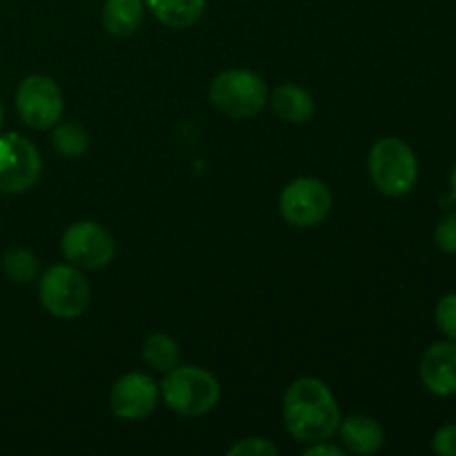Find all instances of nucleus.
Returning a JSON list of instances; mask_svg holds the SVG:
<instances>
[{"label": "nucleus", "mask_w": 456, "mask_h": 456, "mask_svg": "<svg viewBox=\"0 0 456 456\" xmlns=\"http://www.w3.org/2000/svg\"><path fill=\"white\" fill-rule=\"evenodd\" d=\"M419 374H421L426 390L432 395H456V343L452 338L428 347L421 359Z\"/></svg>", "instance_id": "9b49d317"}, {"label": "nucleus", "mask_w": 456, "mask_h": 456, "mask_svg": "<svg viewBox=\"0 0 456 456\" xmlns=\"http://www.w3.org/2000/svg\"><path fill=\"white\" fill-rule=\"evenodd\" d=\"M159 387L167 408L181 417H203L209 410L216 408L221 399L218 379L196 365H176L165 372Z\"/></svg>", "instance_id": "f03ea898"}, {"label": "nucleus", "mask_w": 456, "mask_h": 456, "mask_svg": "<svg viewBox=\"0 0 456 456\" xmlns=\"http://www.w3.org/2000/svg\"><path fill=\"white\" fill-rule=\"evenodd\" d=\"M450 185H452V199L456 200V165L452 169V176H450Z\"/></svg>", "instance_id": "b1692460"}, {"label": "nucleus", "mask_w": 456, "mask_h": 456, "mask_svg": "<svg viewBox=\"0 0 456 456\" xmlns=\"http://www.w3.org/2000/svg\"><path fill=\"white\" fill-rule=\"evenodd\" d=\"M3 272L13 283L27 285L38 279V258L29 249L13 248L3 256Z\"/></svg>", "instance_id": "f3484780"}, {"label": "nucleus", "mask_w": 456, "mask_h": 456, "mask_svg": "<svg viewBox=\"0 0 456 456\" xmlns=\"http://www.w3.org/2000/svg\"><path fill=\"white\" fill-rule=\"evenodd\" d=\"M436 325L448 338L456 341V294H445L436 305Z\"/></svg>", "instance_id": "aec40b11"}, {"label": "nucleus", "mask_w": 456, "mask_h": 456, "mask_svg": "<svg viewBox=\"0 0 456 456\" xmlns=\"http://www.w3.org/2000/svg\"><path fill=\"white\" fill-rule=\"evenodd\" d=\"M368 167L374 187L390 199L410 194L419 181L417 154L408 142L396 136H386L374 142Z\"/></svg>", "instance_id": "7ed1b4c3"}, {"label": "nucleus", "mask_w": 456, "mask_h": 456, "mask_svg": "<svg viewBox=\"0 0 456 456\" xmlns=\"http://www.w3.org/2000/svg\"><path fill=\"white\" fill-rule=\"evenodd\" d=\"M267 101H270L274 114L289 125L310 123L316 110L312 94L305 87L294 83L279 85Z\"/></svg>", "instance_id": "ddd939ff"}, {"label": "nucleus", "mask_w": 456, "mask_h": 456, "mask_svg": "<svg viewBox=\"0 0 456 456\" xmlns=\"http://www.w3.org/2000/svg\"><path fill=\"white\" fill-rule=\"evenodd\" d=\"M62 256L78 270H101L111 263L116 243L110 232L94 221H78L61 239Z\"/></svg>", "instance_id": "1a4fd4ad"}, {"label": "nucleus", "mask_w": 456, "mask_h": 456, "mask_svg": "<svg viewBox=\"0 0 456 456\" xmlns=\"http://www.w3.org/2000/svg\"><path fill=\"white\" fill-rule=\"evenodd\" d=\"M65 98L53 78L31 74L18 85L16 111L22 123L31 129H49L62 118Z\"/></svg>", "instance_id": "0eeeda50"}, {"label": "nucleus", "mask_w": 456, "mask_h": 456, "mask_svg": "<svg viewBox=\"0 0 456 456\" xmlns=\"http://www.w3.org/2000/svg\"><path fill=\"white\" fill-rule=\"evenodd\" d=\"M3 123H4V107L3 102H0V127H3Z\"/></svg>", "instance_id": "393cba45"}, {"label": "nucleus", "mask_w": 456, "mask_h": 456, "mask_svg": "<svg viewBox=\"0 0 456 456\" xmlns=\"http://www.w3.org/2000/svg\"><path fill=\"white\" fill-rule=\"evenodd\" d=\"M343 454H346V448H338V445L330 444V439L310 444V448L305 450V456H343Z\"/></svg>", "instance_id": "5701e85b"}, {"label": "nucleus", "mask_w": 456, "mask_h": 456, "mask_svg": "<svg viewBox=\"0 0 456 456\" xmlns=\"http://www.w3.org/2000/svg\"><path fill=\"white\" fill-rule=\"evenodd\" d=\"M160 399V387L150 374H123L111 386L110 408L123 421H141L156 410Z\"/></svg>", "instance_id": "9d476101"}, {"label": "nucleus", "mask_w": 456, "mask_h": 456, "mask_svg": "<svg viewBox=\"0 0 456 456\" xmlns=\"http://www.w3.org/2000/svg\"><path fill=\"white\" fill-rule=\"evenodd\" d=\"M281 216L294 227H316L330 216L332 209V191L319 178H294L285 185L279 199Z\"/></svg>", "instance_id": "423d86ee"}, {"label": "nucleus", "mask_w": 456, "mask_h": 456, "mask_svg": "<svg viewBox=\"0 0 456 456\" xmlns=\"http://www.w3.org/2000/svg\"><path fill=\"white\" fill-rule=\"evenodd\" d=\"M432 450L441 456H456V423L444 426L432 439Z\"/></svg>", "instance_id": "4be33fe9"}, {"label": "nucleus", "mask_w": 456, "mask_h": 456, "mask_svg": "<svg viewBox=\"0 0 456 456\" xmlns=\"http://www.w3.org/2000/svg\"><path fill=\"white\" fill-rule=\"evenodd\" d=\"M52 141H53V147H56L58 154L65 156V159H80L89 145L87 132H85L80 125L61 123V120L56 123Z\"/></svg>", "instance_id": "a211bd4d"}, {"label": "nucleus", "mask_w": 456, "mask_h": 456, "mask_svg": "<svg viewBox=\"0 0 456 456\" xmlns=\"http://www.w3.org/2000/svg\"><path fill=\"white\" fill-rule=\"evenodd\" d=\"M145 3L142 0H107L102 7V27L114 38H129L142 25Z\"/></svg>", "instance_id": "4468645a"}, {"label": "nucleus", "mask_w": 456, "mask_h": 456, "mask_svg": "<svg viewBox=\"0 0 456 456\" xmlns=\"http://www.w3.org/2000/svg\"><path fill=\"white\" fill-rule=\"evenodd\" d=\"M142 361L156 372H169L181 363V346L165 332H151L142 343Z\"/></svg>", "instance_id": "dca6fc26"}, {"label": "nucleus", "mask_w": 456, "mask_h": 456, "mask_svg": "<svg viewBox=\"0 0 456 456\" xmlns=\"http://www.w3.org/2000/svg\"><path fill=\"white\" fill-rule=\"evenodd\" d=\"M435 243L441 252L456 254V212L441 218L435 230Z\"/></svg>", "instance_id": "412c9836"}, {"label": "nucleus", "mask_w": 456, "mask_h": 456, "mask_svg": "<svg viewBox=\"0 0 456 456\" xmlns=\"http://www.w3.org/2000/svg\"><path fill=\"white\" fill-rule=\"evenodd\" d=\"M338 435H341L346 452L354 454H374L383 448L386 432L383 426L370 414H350L338 423Z\"/></svg>", "instance_id": "f8f14e48"}, {"label": "nucleus", "mask_w": 456, "mask_h": 456, "mask_svg": "<svg viewBox=\"0 0 456 456\" xmlns=\"http://www.w3.org/2000/svg\"><path fill=\"white\" fill-rule=\"evenodd\" d=\"M341 410L332 390L316 377H301L283 396V423L298 444L325 441L338 430Z\"/></svg>", "instance_id": "f257e3e1"}, {"label": "nucleus", "mask_w": 456, "mask_h": 456, "mask_svg": "<svg viewBox=\"0 0 456 456\" xmlns=\"http://www.w3.org/2000/svg\"><path fill=\"white\" fill-rule=\"evenodd\" d=\"M142 3L154 13L156 20L172 29L191 27L194 22H199L208 7V0H142Z\"/></svg>", "instance_id": "2eb2a0df"}, {"label": "nucleus", "mask_w": 456, "mask_h": 456, "mask_svg": "<svg viewBox=\"0 0 456 456\" xmlns=\"http://www.w3.org/2000/svg\"><path fill=\"white\" fill-rule=\"evenodd\" d=\"M267 85L249 69H225L209 85V101L230 118H254L267 105Z\"/></svg>", "instance_id": "20e7f679"}, {"label": "nucleus", "mask_w": 456, "mask_h": 456, "mask_svg": "<svg viewBox=\"0 0 456 456\" xmlns=\"http://www.w3.org/2000/svg\"><path fill=\"white\" fill-rule=\"evenodd\" d=\"M38 298L45 310L62 321L78 319L85 314L92 298V288L85 279L83 270L71 263L52 265L43 272L38 281Z\"/></svg>", "instance_id": "39448f33"}, {"label": "nucleus", "mask_w": 456, "mask_h": 456, "mask_svg": "<svg viewBox=\"0 0 456 456\" xmlns=\"http://www.w3.org/2000/svg\"><path fill=\"white\" fill-rule=\"evenodd\" d=\"M43 159L20 134H0V191L22 194L38 183Z\"/></svg>", "instance_id": "6e6552de"}, {"label": "nucleus", "mask_w": 456, "mask_h": 456, "mask_svg": "<svg viewBox=\"0 0 456 456\" xmlns=\"http://www.w3.org/2000/svg\"><path fill=\"white\" fill-rule=\"evenodd\" d=\"M230 456H276L279 448L272 441L261 439V436H249V439L239 441L227 450Z\"/></svg>", "instance_id": "6ab92c4d"}]
</instances>
